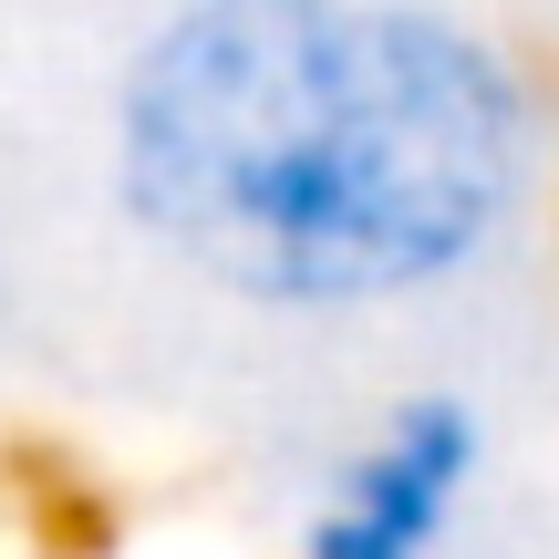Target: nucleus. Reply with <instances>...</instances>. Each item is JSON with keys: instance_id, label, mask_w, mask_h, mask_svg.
I'll return each mask as SVG.
<instances>
[{"instance_id": "2", "label": "nucleus", "mask_w": 559, "mask_h": 559, "mask_svg": "<svg viewBox=\"0 0 559 559\" xmlns=\"http://www.w3.org/2000/svg\"><path fill=\"white\" fill-rule=\"evenodd\" d=\"M487 466V425L466 394H404L321 487L300 559H445Z\"/></svg>"}, {"instance_id": "1", "label": "nucleus", "mask_w": 559, "mask_h": 559, "mask_svg": "<svg viewBox=\"0 0 559 559\" xmlns=\"http://www.w3.org/2000/svg\"><path fill=\"white\" fill-rule=\"evenodd\" d=\"M549 104L436 0H177L115 83V207L218 300L353 321L519 239Z\"/></svg>"}]
</instances>
